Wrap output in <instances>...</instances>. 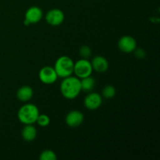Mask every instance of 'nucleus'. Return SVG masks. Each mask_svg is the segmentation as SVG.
I'll return each instance as SVG.
<instances>
[{
  "instance_id": "obj_1",
  "label": "nucleus",
  "mask_w": 160,
  "mask_h": 160,
  "mask_svg": "<svg viewBox=\"0 0 160 160\" xmlns=\"http://www.w3.org/2000/svg\"><path fill=\"white\" fill-rule=\"evenodd\" d=\"M60 92L62 96L67 99L72 100L76 98L81 92V79L72 75L62 78L60 84Z\"/></svg>"
},
{
  "instance_id": "obj_2",
  "label": "nucleus",
  "mask_w": 160,
  "mask_h": 160,
  "mask_svg": "<svg viewBox=\"0 0 160 160\" xmlns=\"http://www.w3.org/2000/svg\"><path fill=\"white\" fill-rule=\"evenodd\" d=\"M38 108L32 103H28L22 106L17 112V117L23 124H34L36 123L39 115Z\"/></svg>"
},
{
  "instance_id": "obj_3",
  "label": "nucleus",
  "mask_w": 160,
  "mask_h": 160,
  "mask_svg": "<svg viewBox=\"0 0 160 160\" xmlns=\"http://www.w3.org/2000/svg\"><path fill=\"white\" fill-rule=\"evenodd\" d=\"M74 62L70 57L62 56L56 59L54 65V69L57 73L58 78H65L71 76L73 73Z\"/></svg>"
},
{
  "instance_id": "obj_4",
  "label": "nucleus",
  "mask_w": 160,
  "mask_h": 160,
  "mask_svg": "<svg viewBox=\"0 0 160 160\" xmlns=\"http://www.w3.org/2000/svg\"><path fill=\"white\" fill-rule=\"evenodd\" d=\"M92 72H93V69H92V63L88 59H81L74 62L73 73L79 79L91 76Z\"/></svg>"
},
{
  "instance_id": "obj_5",
  "label": "nucleus",
  "mask_w": 160,
  "mask_h": 160,
  "mask_svg": "<svg viewBox=\"0 0 160 160\" xmlns=\"http://www.w3.org/2000/svg\"><path fill=\"white\" fill-rule=\"evenodd\" d=\"M38 78L43 84H52L57 81L58 76L54 67L45 66L39 70Z\"/></svg>"
},
{
  "instance_id": "obj_6",
  "label": "nucleus",
  "mask_w": 160,
  "mask_h": 160,
  "mask_svg": "<svg viewBox=\"0 0 160 160\" xmlns=\"http://www.w3.org/2000/svg\"><path fill=\"white\" fill-rule=\"evenodd\" d=\"M43 17V12L41 8L38 6H31L27 9L25 12V19L23 24L25 26H29L30 24L37 23L42 20Z\"/></svg>"
},
{
  "instance_id": "obj_7",
  "label": "nucleus",
  "mask_w": 160,
  "mask_h": 160,
  "mask_svg": "<svg viewBox=\"0 0 160 160\" xmlns=\"http://www.w3.org/2000/svg\"><path fill=\"white\" fill-rule=\"evenodd\" d=\"M102 104V96L96 92H91L84 100V105L88 110H96Z\"/></svg>"
},
{
  "instance_id": "obj_8",
  "label": "nucleus",
  "mask_w": 160,
  "mask_h": 160,
  "mask_svg": "<svg viewBox=\"0 0 160 160\" xmlns=\"http://www.w3.org/2000/svg\"><path fill=\"white\" fill-rule=\"evenodd\" d=\"M117 45L122 52L131 53L137 48V42L131 36L124 35L119 39Z\"/></svg>"
},
{
  "instance_id": "obj_9",
  "label": "nucleus",
  "mask_w": 160,
  "mask_h": 160,
  "mask_svg": "<svg viewBox=\"0 0 160 160\" xmlns=\"http://www.w3.org/2000/svg\"><path fill=\"white\" fill-rule=\"evenodd\" d=\"M47 23L51 26H59L64 21L65 16L63 12L59 9H52L48 11L45 17Z\"/></svg>"
},
{
  "instance_id": "obj_10",
  "label": "nucleus",
  "mask_w": 160,
  "mask_h": 160,
  "mask_svg": "<svg viewBox=\"0 0 160 160\" xmlns=\"http://www.w3.org/2000/svg\"><path fill=\"white\" fill-rule=\"evenodd\" d=\"M84 115L81 112L78 110H72L66 116L65 121L67 126L70 128H78L82 124L84 121Z\"/></svg>"
},
{
  "instance_id": "obj_11",
  "label": "nucleus",
  "mask_w": 160,
  "mask_h": 160,
  "mask_svg": "<svg viewBox=\"0 0 160 160\" xmlns=\"http://www.w3.org/2000/svg\"><path fill=\"white\" fill-rule=\"evenodd\" d=\"M92 67L93 70L98 73H105L109 68V62L107 59L102 56H96L92 59Z\"/></svg>"
},
{
  "instance_id": "obj_12",
  "label": "nucleus",
  "mask_w": 160,
  "mask_h": 160,
  "mask_svg": "<svg viewBox=\"0 0 160 160\" xmlns=\"http://www.w3.org/2000/svg\"><path fill=\"white\" fill-rule=\"evenodd\" d=\"M34 95V91L32 88L28 85L20 87L17 92V98L23 102H27L32 98Z\"/></svg>"
},
{
  "instance_id": "obj_13",
  "label": "nucleus",
  "mask_w": 160,
  "mask_h": 160,
  "mask_svg": "<svg viewBox=\"0 0 160 160\" xmlns=\"http://www.w3.org/2000/svg\"><path fill=\"white\" fill-rule=\"evenodd\" d=\"M21 136L24 141L31 142L36 138L37 130L34 124H26L21 131Z\"/></svg>"
},
{
  "instance_id": "obj_14",
  "label": "nucleus",
  "mask_w": 160,
  "mask_h": 160,
  "mask_svg": "<svg viewBox=\"0 0 160 160\" xmlns=\"http://www.w3.org/2000/svg\"><path fill=\"white\" fill-rule=\"evenodd\" d=\"M95 81L93 78L91 76L87 77L81 79V91L84 92H90L93 90L94 87H95Z\"/></svg>"
},
{
  "instance_id": "obj_15",
  "label": "nucleus",
  "mask_w": 160,
  "mask_h": 160,
  "mask_svg": "<svg viewBox=\"0 0 160 160\" xmlns=\"http://www.w3.org/2000/svg\"><path fill=\"white\" fill-rule=\"evenodd\" d=\"M117 93V90H116L115 87L110 84L105 86L102 90V98H106V99H111L113 98Z\"/></svg>"
},
{
  "instance_id": "obj_16",
  "label": "nucleus",
  "mask_w": 160,
  "mask_h": 160,
  "mask_svg": "<svg viewBox=\"0 0 160 160\" xmlns=\"http://www.w3.org/2000/svg\"><path fill=\"white\" fill-rule=\"evenodd\" d=\"M39 159L40 160H56L57 159V156L53 151L49 149L44 150L42 152L39 156Z\"/></svg>"
},
{
  "instance_id": "obj_17",
  "label": "nucleus",
  "mask_w": 160,
  "mask_h": 160,
  "mask_svg": "<svg viewBox=\"0 0 160 160\" xmlns=\"http://www.w3.org/2000/svg\"><path fill=\"white\" fill-rule=\"evenodd\" d=\"M36 123L40 127L45 128V127H47L48 125H49L50 118L46 114H39L37 118V120H36Z\"/></svg>"
},
{
  "instance_id": "obj_18",
  "label": "nucleus",
  "mask_w": 160,
  "mask_h": 160,
  "mask_svg": "<svg viewBox=\"0 0 160 160\" xmlns=\"http://www.w3.org/2000/svg\"><path fill=\"white\" fill-rule=\"evenodd\" d=\"M92 49L88 45H82L79 49V54L82 57V59H88L92 56Z\"/></svg>"
},
{
  "instance_id": "obj_19",
  "label": "nucleus",
  "mask_w": 160,
  "mask_h": 160,
  "mask_svg": "<svg viewBox=\"0 0 160 160\" xmlns=\"http://www.w3.org/2000/svg\"><path fill=\"white\" fill-rule=\"evenodd\" d=\"M133 52H134V56L139 59H145V56H146V52H145V50L142 48H136Z\"/></svg>"
}]
</instances>
